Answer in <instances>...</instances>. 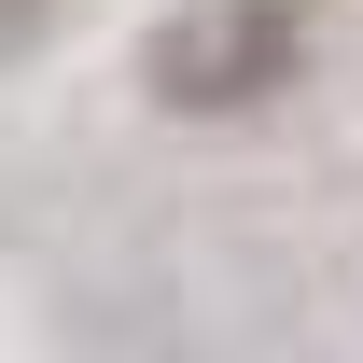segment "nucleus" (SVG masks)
I'll return each instance as SVG.
<instances>
[{
    "mask_svg": "<svg viewBox=\"0 0 363 363\" xmlns=\"http://www.w3.org/2000/svg\"><path fill=\"white\" fill-rule=\"evenodd\" d=\"M140 84L168 112H252L294 84V0H182L140 43Z\"/></svg>",
    "mask_w": 363,
    "mask_h": 363,
    "instance_id": "1",
    "label": "nucleus"
}]
</instances>
